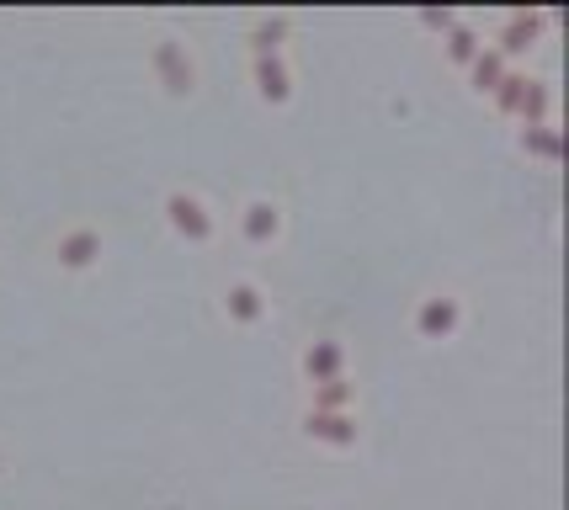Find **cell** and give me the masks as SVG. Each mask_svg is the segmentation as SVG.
I'll return each instance as SVG.
<instances>
[{"mask_svg":"<svg viewBox=\"0 0 569 510\" xmlns=\"http://www.w3.org/2000/svg\"><path fill=\"white\" fill-rule=\"evenodd\" d=\"M171 218H176V229H192V234H208V218H203V202L197 197H171Z\"/></svg>","mask_w":569,"mask_h":510,"instance_id":"obj_1","label":"cell"},{"mask_svg":"<svg viewBox=\"0 0 569 510\" xmlns=\"http://www.w3.org/2000/svg\"><path fill=\"white\" fill-rule=\"evenodd\" d=\"M245 213H250V218H245V234H250V240H272V234H277V208H272V202H250Z\"/></svg>","mask_w":569,"mask_h":510,"instance_id":"obj_2","label":"cell"},{"mask_svg":"<svg viewBox=\"0 0 569 510\" xmlns=\"http://www.w3.org/2000/svg\"><path fill=\"white\" fill-rule=\"evenodd\" d=\"M421 325H426L431 335H437V330L447 335V330L458 325V303H453V298H442V303H426V319H421Z\"/></svg>","mask_w":569,"mask_h":510,"instance_id":"obj_3","label":"cell"},{"mask_svg":"<svg viewBox=\"0 0 569 510\" xmlns=\"http://www.w3.org/2000/svg\"><path fill=\"white\" fill-rule=\"evenodd\" d=\"M229 298H234V309H240L245 319H250V314H261V303H256V287H234Z\"/></svg>","mask_w":569,"mask_h":510,"instance_id":"obj_4","label":"cell"}]
</instances>
